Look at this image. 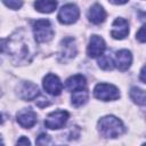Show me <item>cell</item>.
Listing matches in <instances>:
<instances>
[{
    "label": "cell",
    "mask_w": 146,
    "mask_h": 146,
    "mask_svg": "<svg viewBox=\"0 0 146 146\" xmlns=\"http://www.w3.org/2000/svg\"><path fill=\"white\" fill-rule=\"evenodd\" d=\"M31 41L29 39V34L26 35L24 31L16 32L11 35L10 42L7 41V47L9 48L10 55L16 59L17 63L21 62H31L33 54L31 51Z\"/></svg>",
    "instance_id": "obj_1"
},
{
    "label": "cell",
    "mask_w": 146,
    "mask_h": 146,
    "mask_svg": "<svg viewBox=\"0 0 146 146\" xmlns=\"http://www.w3.org/2000/svg\"><path fill=\"white\" fill-rule=\"evenodd\" d=\"M98 130L103 137L116 138L124 132V125L114 115H106L98 121Z\"/></svg>",
    "instance_id": "obj_2"
},
{
    "label": "cell",
    "mask_w": 146,
    "mask_h": 146,
    "mask_svg": "<svg viewBox=\"0 0 146 146\" xmlns=\"http://www.w3.org/2000/svg\"><path fill=\"white\" fill-rule=\"evenodd\" d=\"M33 33L35 41L39 43L48 42L54 36V30L51 26V23L43 18V19H36L33 23Z\"/></svg>",
    "instance_id": "obj_3"
},
{
    "label": "cell",
    "mask_w": 146,
    "mask_h": 146,
    "mask_svg": "<svg viewBox=\"0 0 146 146\" xmlns=\"http://www.w3.org/2000/svg\"><path fill=\"white\" fill-rule=\"evenodd\" d=\"M94 96L99 99V100H104V102H108V100H115L120 97V91L119 89L113 86V84H108V83H98L96 84V87L94 88Z\"/></svg>",
    "instance_id": "obj_4"
},
{
    "label": "cell",
    "mask_w": 146,
    "mask_h": 146,
    "mask_svg": "<svg viewBox=\"0 0 146 146\" xmlns=\"http://www.w3.org/2000/svg\"><path fill=\"white\" fill-rule=\"evenodd\" d=\"M68 117H70V114L67 111L57 110L47 115V117L44 120V125H46V128L51 129V130L62 129L65 125V123L67 122Z\"/></svg>",
    "instance_id": "obj_5"
},
{
    "label": "cell",
    "mask_w": 146,
    "mask_h": 146,
    "mask_svg": "<svg viewBox=\"0 0 146 146\" xmlns=\"http://www.w3.org/2000/svg\"><path fill=\"white\" fill-rule=\"evenodd\" d=\"M79 16H80L79 8L75 5H73V3H67V5L63 6L59 9L58 15H57V18H58V21L62 24L68 25V24L75 23L78 21Z\"/></svg>",
    "instance_id": "obj_6"
},
{
    "label": "cell",
    "mask_w": 146,
    "mask_h": 146,
    "mask_svg": "<svg viewBox=\"0 0 146 146\" xmlns=\"http://www.w3.org/2000/svg\"><path fill=\"white\" fill-rule=\"evenodd\" d=\"M42 84H43V89L49 95H52V96L60 95V92L63 90V83L60 82L59 78L52 73H49L43 78Z\"/></svg>",
    "instance_id": "obj_7"
},
{
    "label": "cell",
    "mask_w": 146,
    "mask_h": 146,
    "mask_svg": "<svg viewBox=\"0 0 146 146\" xmlns=\"http://www.w3.org/2000/svg\"><path fill=\"white\" fill-rule=\"evenodd\" d=\"M16 120H17L18 124L25 129L32 128L38 121L36 113L32 108H23V110L18 111L16 114Z\"/></svg>",
    "instance_id": "obj_8"
},
{
    "label": "cell",
    "mask_w": 146,
    "mask_h": 146,
    "mask_svg": "<svg viewBox=\"0 0 146 146\" xmlns=\"http://www.w3.org/2000/svg\"><path fill=\"white\" fill-rule=\"evenodd\" d=\"M105 48H106V44H105L104 39L102 36H99V35L94 34V35H91L89 44H88V48H87L88 56L91 57V58L99 57L104 52Z\"/></svg>",
    "instance_id": "obj_9"
},
{
    "label": "cell",
    "mask_w": 146,
    "mask_h": 146,
    "mask_svg": "<svg viewBox=\"0 0 146 146\" xmlns=\"http://www.w3.org/2000/svg\"><path fill=\"white\" fill-rule=\"evenodd\" d=\"M128 34H129V24H128V22L122 17L116 18L112 24L111 35L114 39L121 40V39H124Z\"/></svg>",
    "instance_id": "obj_10"
},
{
    "label": "cell",
    "mask_w": 146,
    "mask_h": 146,
    "mask_svg": "<svg viewBox=\"0 0 146 146\" xmlns=\"http://www.w3.org/2000/svg\"><path fill=\"white\" fill-rule=\"evenodd\" d=\"M131 63H132V55L129 50L122 49V50L116 51L114 64L120 71H127L130 67Z\"/></svg>",
    "instance_id": "obj_11"
},
{
    "label": "cell",
    "mask_w": 146,
    "mask_h": 146,
    "mask_svg": "<svg viewBox=\"0 0 146 146\" xmlns=\"http://www.w3.org/2000/svg\"><path fill=\"white\" fill-rule=\"evenodd\" d=\"M39 96V88L33 82H23L19 88V97L24 100H33Z\"/></svg>",
    "instance_id": "obj_12"
},
{
    "label": "cell",
    "mask_w": 146,
    "mask_h": 146,
    "mask_svg": "<svg viewBox=\"0 0 146 146\" xmlns=\"http://www.w3.org/2000/svg\"><path fill=\"white\" fill-rule=\"evenodd\" d=\"M65 86H66V89L71 92H74V91H79V90H83L86 89L87 87V81H86V78L81 74H75V75H72L70 76L66 82H65Z\"/></svg>",
    "instance_id": "obj_13"
},
{
    "label": "cell",
    "mask_w": 146,
    "mask_h": 146,
    "mask_svg": "<svg viewBox=\"0 0 146 146\" xmlns=\"http://www.w3.org/2000/svg\"><path fill=\"white\" fill-rule=\"evenodd\" d=\"M88 18L92 24H96V25L100 24L106 18V11L104 10V8L100 5L95 3L94 6L90 7V9L88 11Z\"/></svg>",
    "instance_id": "obj_14"
},
{
    "label": "cell",
    "mask_w": 146,
    "mask_h": 146,
    "mask_svg": "<svg viewBox=\"0 0 146 146\" xmlns=\"http://www.w3.org/2000/svg\"><path fill=\"white\" fill-rule=\"evenodd\" d=\"M60 48H62L60 55L64 58H72L76 54V46H75V42H74L73 38H65L62 41Z\"/></svg>",
    "instance_id": "obj_15"
},
{
    "label": "cell",
    "mask_w": 146,
    "mask_h": 146,
    "mask_svg": "<svg viewBox=\"0 0 146 146\" xmlns=\"http://www.w3.org/2000/svg\"><path fill=\"white\" fill-rule=\"evenodd\" d=\"M57 7L56 0H35L34 8L43 14H50L52 13Z\"/></svg>",
    "instance_id": "obj_16"
},
{
    "label": "cell",
    "mask_w": 146,
    "mask_h": 146,
    "mask_svg": "<svg viewBox=\"0 0 146 146\" xmlns=\"http://www.w3.org/2000/svg\"><path fill=\"white\" fill-rule=\"evenodd\" d=\"M88 97H89V95H88V91L86 89L74 91L72 95V105L75 107H80L87 103Z\"/></svg>",
    "instance_id": "obj_17"
},
{
    "label": "cell",
    "mask_w": 146,
    "mask_h": 146,
    "mask_svg": "<svg viewBox=\"0 0 146 146\" xmlns=\"http://www.w3.org/2000/svg\"><path fill=\"white\" fill-rule=\"evenodd\" d=\"M130 97L136 104L141 105V106L145 105V91L143 89L138 87H132L130 89Z\"/></svg>",
    "instance_id": "obj_18"
},
{
    "label": "cell",
    "mask_w": 146,
    "mask_h": 146,
    "mask_svg": "<svg viewBox=\"0 0 146 146\" xmlns=\"http://www.w3.org/2000/svg\"><path fill=\"white\" fill-rule=\"evenodd\" d=\"M98 65L100 68L108 71V70H112L114 67V62L110 55H103L102 54L98 58Z\"/></svg>",
    "instance_id": "obj_19"
},
{
    "label": "cell",
    "mask_w": 146,
    "mask_h": 146,
    "mask_svg": "<svg viewBox=\"0 0 146 146\" xmlns=\"http://www.w3.org/2000/svg\"><path fill=\"white\" fill-rule=\"evenodd\" d=\"M2 2L10 9H19L23 6V0H2Z\"/></svg>",
    "instance_id": "obj_20"
},
{
    "label": "cell",
    "mask_w": 146,
    "mask_h": 146,
    "mask_svg": "<svg viewBox=\"0 0 146 146\" xmlns=\"http://www.w3.org/2000/svg\"><path fill=\"white\" fill-rule=\"evenodd\" d=\"M35 143H36L38 145H46V144H49V143H50V137H49L48 135H46V133H41V135L36 138Z\"/></svg>",
    "instance_id": "obj_21"
},
{
    "label": "cell",
    "mask_w": 146,
    "mask_h": 146,
    "mask_svg": "<svg viewBox=\"0 0 146 146\" xmlns=\"http://www.w3.org/2000/svg\"><path fill=\"white\" fill-rule=\"evenodd\" d=\"M137 39L141 42V43H144L145 41H146V35H145V26L143 25L140 29H139V31L137 32Z\"/></svg>",
    "instance_id": "obj_22"
},
{
    "label": "cell",
    "mask_w": 146,
    "mask_h": 146,
    "mask_svg": "<svg viewBox=\"0 0 146 146\" xmlns=\"http://www.w3.org/2000/svg\"><path fill=\"white\" fill-rule=\"evenodd\" d=\"M31 143H30V140L26 138V137H21L18 140H17V145H30Z\"/></svg>",
    "instance_id": "obj_23"
},
{
    "label": "cell",
    "mask_w": 146,
    "mask_h": 146,
    "mask_svg": "<svg viewBox=\"0 0 146 146\" xmlns=\"http://www.w3.org/2000/svg\"><path fill=\"white\" fill-rule=\"evenodd\" d=\"M7 47V40L6 39H0V52H2Z\"/></svg>",
    "instance_id": "obj_24"
},
{
    "label": "cell",
    "mask_w": 146,
    "mask_h": 146,
    "mask_svg": "<svg viewBox=\"0 0 146 146\" xmlns=\"http://www.w3.org/2000/svg\"><path fill=\"white\" fill-rule=\"evenodd\" d=\"M108 1L114 3V5H123V3L128 2V0H108Z\"/></svg>",
    "instance_id": "obj_25"
},
{
    "label": "cell",
    "mask_w": 146,
    "mask_h": 146,
    "mask_svg": "<svg viewBox=\"0 0 146 146\" xmlns=\"http://www.w3.org/2000/svg\"><path fill=\"white\" fill-rule=\"evenodd\" d=\"M140 80H141V82L143 83H145V66H143L141 67V71H140Z\"/></svg>",
    "instance_id": "obj_26"
},
{
    "label": "cell",
    "mask_w": 146,
    "mask_h": 146,
    "mask_svg": "<svg viewBox=\"0 0 146 146\" xmlns=\"http://www.w3.org/2000/svg\"><path fill=\"white\" fill-rule=\"evenodd\" d=\"M2 122H3V119H2V115H1V114H0V124H1V123H2Z\"/></svg>",
    "instance_id": "obj_27"
},
{
    "label": "cell",
    "mask_w": 146,
    "mask_h": 146,
    "mask_svg": "<svg viewBox=\"0 0 146 146\" xmlns=\"http://www.w3.org/2000/svg\"><path fill=\"white\" fill-rule=\"evenodd\" d=\"M0 144H3V141H2V138H1V136H0Z\"/></svg>",
    "instance_id": "obj_28"
}]
</instances>
